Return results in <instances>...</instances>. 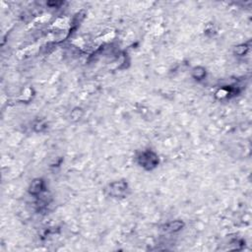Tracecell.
<instances>
[{
    "label": "cell",
    "mask_w": 252,
    "mask_h": 252,
    "mask_svg": "<svg viewBox=\"0 0 252 252\" xmlns=\"http://www.w3.org/2000/svg\"><path fill=\"white\" fill-rule=\"evenodd\" d=\"M198 71H199V68H198ZM194 73L196 74V78H202L205 74V71H204V69H203L201 72H197L196 70H194Z\"/></svg>",
    "instance_id": "3"
},
{
    "label": "cell",
    "mask_w": 252,
    "mask_h": 252,
    "mask_svg": "<svg viewBox=\"0 0 252 252\" xmlns=\"http://www.w3.org/2000/svg\"><path fill=\"white\" fill-rule=\"evenodd\" d=\"M182 227V224H180L179 222H174V223H172V224H169V225H167V228H167V231H178V229H180Z\"/></svg>",
    "instance_id": "2"
},
{
    "label": "cell",
    "mask_w": 252,
    "mask_h": 252,
    "mask_svg": "<svg viewBox=\"0 0 252 252\" xmlns=\"http://www.w3.org/2000/svg\"><path fill=\"white\" fill-rule=\"evenodd\" d=\"M41 180H35V181H34L31 186V192H33V193L40 192L41 188Z\"/></svg>",
    "instance_id": "1"
}]
</instances>
